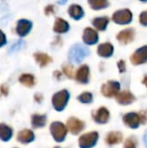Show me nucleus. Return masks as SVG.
<instances>
[{
	"label": "nucleus",
	"mask_w": 147,
	"mask_h": 148,
	"mask_svg": "<svg viewBox=\"0 0 147 148\" xmlns=\"http://www.w3.org/2000/svg\"><path fill=\"white\" fill-rule=\"evenodd\" d=\"M90 51L88 47L82 45H75L69 51V60L73 64H80L86 57H88Z\"/></svg>",
	"instance_id": "nucleus-1"
},
{
	"label": "nucleus",
	"mask_w": 147,
	"mask_h": 148,
	"mask_svg": "<svg viewBox=\"0 0 147 148\" xmlns=\"http://www.w3.org/2000/svg\"><path fill=\"white\" fill-rule=\"evenodd\" d=\"M70 99V94L67 90H62L53 95V106L57 111H63Z\"/></svg>",
	"instance_id": "nucleus-2"
},
{
	"label": "nucleus",
	"mask_w": 147,
	"mask_h": 148,
	"mask_svg": "<svg viewBox=\"0 0 147 148\" xmlns=\"http://www.w3.org/2000/svg\"><path fill=\"white\" fill-rule=\"evenodd\" d=\"M67 127L61 122H53L51 125V133L53 135V139L57 142H62L65 140L67 136Z\"/></svg>",
	"instance_id": "nucleus-3"
},
{
	"label": "nucleus",
	"mask_w": 147,
	"mask_h": 148,
	"mask_svg": "<svg viewBox=\"0 0 147 148\" xmlns=\"http://www.w3.org/2000/svg\"><path fill=\"white\" fill-rule=\"evenodd\" d=\"M99 139V134L94 131V132L86 133L83 134L79 139V145L81 148H92L97 144Z\"/></svg>",
	"instance_id": "nucleus-4"
},
{
	"label": "nucleus",
	"mask_w": 147,
	"mask_h": 148,
	"mask_svg": "<svg viewBox=\"0 0 147 148\" xmlns=\"http://www.w3.org/2000/svg\"><path fill=\"white\" fill-rule=\"evenodd\" d=\"M101 92L107 98L116 97L120 93V84L116 81H109L102 86Z\"/></svg>",
	"instance_id": "nucleus-5"
},
{
	"label": "nucleus",
	"mask_w": 147,
	"mask_h": 148,
	"mask_svg": "<svg viewBox=\"0 0 147 148\" xmlns=\"http://www.w3.org/2000/svg\"><path fill=\"white\" fill-rule=\"evenodd\" d=\"M132 13L129 9H121L113 14V21L117 24H128L132 21Z\"/></svg>",
	"instance_id": "nucleus-6"
},
{
	"label": "nucleus",
	"mask_w": 147,
	"mask_h": 148,
	"mask_svg": "<svg viewBox=\"0 0 147 148\" xmlns=\"http://www.w3.org/2000/svg\"><path fill=\"white\" fill-rule=\"evenodd\" d=\"M123 122L126 126H128L129 128L136 129L139 127V125L141 124V119H140L139 113H135V112H130L123 116Z\"/></svg>",
	"instance_id": "nucleus-7"
},
{
	"label": "nucleus",
	"mask_w": 147,
	"mask_h": 148,
	"mask_svg": "<svg viewBox=\"0 0 147 148\" xmlns=\"http://www.w3.org/2000/svg\"><path fill=\"white\" fill-rule=\"evenodd\" d=\"M130 60L133 64L138 66V64H142L147 62V45L138 49L133 55L130 58Z\"/></svg>",
	"instance_id": "nucleus-8"
},
{
	"label": "nucleus",
	"mask_w": 147,
	"mask_h": 148,
	"mask_svg": "<svg viewBox=\"0 0 147 148\" xmlns=\"http://www.w3.org/2000/svg\"><path fill=\"white\" fill-rule=\"evenodd\" d=\"M109 118H110V113L108 109L105 107L99 108L96 112L93 113V119L98 124H106L109 121Z\"/></svg>",
	"instance_id": "nucleus-9"
},
{
	"label": "nucleus",
	"mask_w": 147,
	"mask_h": 148,
	"mask_svg": "<svg viewBox=\"0 0 147 148\" xmlns=\"http://www.w3.org/2000/svg\"><path fill=\"white\" fill-rule=\"evenodd\" d=\"M83 40L88 45H95V43H97L99 40L98 33H97L96 30L92 29V28H90V27L85 28L84 33H83Z\"/></svg>",
	"instance_id": "nucleus-10"
},
{
	"label": "nucleus",
	"mask_w": 147,
	"mask_h": 148,
	"mask_svg": "<svg viewBox=\"0 0 147 148\" xmlns=\"http://www.w3.org/2000/svg\"><path fill=\"white\" fill-rule=\"evenodd\" d=\"M85 124L83 121H81L80 119L71 117L68 120V129L70 132H72L73 134H79L81 131L84 129Z\"/></svg>",
	"instance_id": "nucleus-11"
},
{
	"label": "nucleus",
	"mask_w": 147,
	"mask_h": 148,
	"mask_svg": "<svg viewBox=\"0 0 147 148\" xmlns=\"http://www.w3.org/2000/svg\"><path fill=\"white\" fill-rule=\"evenodd\" d=\"M32 28V22L27 19H20L17 22L16 26V32L19 36H25L29 33V31Z\"/></svg>",
	"instance_id": "nucleus-12"
},
{
	"label": "nucleus",
	"mask_w": 147,
	"mask_h": 148,
	"mask_svg": "<svg viewBox=\"0 0 147 148\" xmlns=\"http://www.w3.org/2000/svg\"><path fill=\"white\" fill-rule=\"evenodd\" d=\"M116 101L121 105H130L135 101V97L131 92L122 91L116 96Z\"/></svg>",
	"instance_id": "nucleus-13"
},
{
	"label": "nucleus",
	"mask_w": 147,
	"mask_h": 148,
	"mask_svg": "<svg viewBox=\"0 0 147 148\" xmlns=\"http://www.w3.org/2000/svg\"><path fill=\"white\" fill-rule=\"evenodd\" d=\"M134 36H135V31L132 28H129V29L120 31L117 34V39L122 45H127V43L131 42L133 40Z\"/></svg>",
	"instance_id": "nucleus-14"
},
{
	"label": "nucleus",
	"mask_w": 147,
	"mask_h": 148,
	"mask_svg": "<svg viewBox=\"0 0 147 148\" xmlns=\"http://www.w3.org/2000/svg\"><path fill=\"white\" fill-rule=\"evenodd\" d=\"M89 78H90V69L88 66L84 64L77 71L76 79L81 84H87L89 82Z\"/></svg>",
	"instance_id": "nucleus-15"
},
{
	"label": "nucleus",
	"mask_w": 147,
	"mask_h": 148,
	"mask_svg": "<svg viewBox=\"0 0 147 148\" xmlns=\"http://www.w3.org/2000/svg\"><path fill=\"white\" fill-rule=\"evenodd\" d=\"M114 47L110 42H105L99 45L98 55L102 58H110L113 55Z\"/></svg>",
	"instance_id": "nucleus-16"
},
{
	"label": "nucleus",
	"mask_w": 147,
	"mask_h": 148,
	"mask_svg": "<svg viewBox=\"0 0 147 148\" xmlns=\"http://www.w3.org/2000/svg\"><path fill=\"white\" fill-rule=\"evenodd\" d=\"M122 140H123V135H122V133L118 132V131L110 132L106 137V142L108 145L119 144V143L122 142Z\"/></svg>",
	"instance_id": "nucleus-17"
},
{
	"label": "nucleus",
	"mask_w": 147,
	"mask_h": 148,
	"mask_svg": "<svg viewBox=\"0 0 147 148\" xmlns=\"http://www.w3.org/2000/svg\"><path fill=\"white\" fill-rule=\"evenodd\" d=\"M17 139H18V141L21 143H29V142H31V141H34V134L31 130L24 129V130H21L18 133Z\"/></svg>",
	"instance_id": "nucleus-18"
},
{
	"label": "nucleus",
	"mask_w": 147,
	"mask_h": 148,
	"mask_svg": "<svg viewBox=\"0 0 147 148\" xmlns=\"http://www.w3.org/2000/svg\"><path fill=\"white\" fill-rule=\"evenodd\" d=\"M70 28V25L63 18H57L53 25V31L57 33H66Z\"/></svg>",
	"instance_id": "nucleus-19"
},
{
	"label": "nucleus",
	"mask_w": 147,
	"mask_h": 148,
	"mask_svg": "<svg viewBox=\"0 0 147 148\" xmlns=\"http://www.w3.org/2000/svg\"><path fill=\"white\" fill-rule=\"evenodd\" d=\"M69 14L73 19L75 20H79L84 16V10L81 7L80 5H77V4H74V5L70 6L69 8Z\"/></svg>",
	"instance_id": "nucleus-20"
},
{
	"label": "nucleus",
	"mask_w": 147,
	"mask_h": 148,
	"mask_svg": "<svg viewBox=\"0 0 147 148\" xmlns=\"http://www.w3.org/2000/svg\"><path fill=\"white\" fill-rule=\"evenodd\" d=\"M12 137V129L6 124H0V139L2 141H9Z\"/></svg>",
	"instance_id": "nucleus-21"
},
{
	"label": "nucleus",
	"mask_w": 147,
	"mask_h": 148,
	"mask_svg": "<svg viewBox=\"0 0 147 148\" xmlns=\"http://www.w3.org/2000/svg\"><path fill=\"white\" fill-rule=\"evenodd\" d=\"M34 60L40 66H45L51 62V58L49 57L47 55L42 53H34Z\"/></svg>",
	"instance_id": "nucleus-22"
},
{
	"label": "nucleus",
	"mask_w": 147,
	"mask_h": 148,
	"mask_svg": "<svg viewBox=\"0 0 147 148\" xmlns=\"http://www.w3.org/2000/svg\"><path fill=\"white\" fill-rule=\"evenodd\" d=\"M109 23V19L107 17H97L93 19V25L98 30H105Z\"/></svg>",
	"instance_id": "nucleus-23"
},
{
	"label": "nucleus",
	"mask_w": 147,
	"mask_h": 148,
	"mask_svg": "<svg viewBox=\"0 0 147 148\" xmlns=\"http://www.w3.org/2000/svg\"><path fill=\"white\" fill-rule=\"evenodd\" d=\"M90 6L95 10H100L107 8L109 6L108 0H88Z\"/></svg>",
	"instance_id": "nucleus-24"
},
{
	"label": "nucleus",
	"mask_w": 147,
	"mask_h": 148,
	"mask_svg": "<svg viewBox=\"0 0 147 148\" xmlns=\"http://www.w3.org/2000/svg\"><path fill=\"white\" fill-rule=\"evenodd\" d=\"M46 122V117L44 115H38V114H34L31 117V124L34 128H39V127H43Z\"/></svg>",
	"instance_id": "nucleus-25"
},
{
	"label": "nucleus",
	"mask_w": 147,
	"mask_h": 148,
	"mask_svg": "<svg viewBox=\"0 0 147 148\" xmlns=\"http://www.w3.org/2000/svg\"><path fill=\"white\" fill-rule=\"evenodd\" d=\"M19 82L26 87H34L36 81H34V77L32 76V75L23 74L19 77Z\"/></svg>",
	"instance_id": "nucleus-26"
},
{
	"label": "nucleus",
	"mask_w": 147,
	"mask_h": 148,
	"mask_svg": "<svg viewBox=\"0 0 147 148\" xmlns=\"http://www.w3.org/2000/svg\"><path fill=\"white\" fill-rule=\"evenodd\" d=\"M24 45H25L24 40H23V39H20V40L16 41L15 43H13V45L9 47V49H8V53H16V51H20V49H23Z\"/></svg>",
	"instance_id": "nucleus-27"
},
{
	"label": "nucleus",
	"mask_w": 147,
	"mask_h": 148,
	"mask_svg": "<svg viewBox=\"0 0 147 148\" xmlns=\"http://www.w3.org/2000/svg\"><path fill=\"white\" fill-rule=\"evenodd\" d=\"M78 100L82 103L85 104H89L93 101V95L89 92H85V93L81 94L80 96L78 97Z\"/></svg>",
	"instance_id": "nucleus-28"
},
{
	"label": "nucleus",
	"mask_w": 147,
	"mask_h": 148,
	"mask_svg": "<svg viewBox=\"0 0 147 148\" xmlns=\"http://www.w3.org/2000/svg\"><path fill=\"white\" fill-rule=\"evenodd\" d=\"M137 147V141L134 137H129L126 139L124 143V148H136Z\"/></svg>",
	"instance_id": "nucleus-29"
},
{
	"label": "nucleus",
	"mask_w": 147,
	"mask_h": 148,
	"mask_svg": "<svg viewBox=\"0 0 147 148\" xmlns=\"http://www.w3.org/2000/svg\"><path fill=\"white\" fill-rule=\"evenodd\" d=\"M63 72L68 78H72L73 77V66H69V64L63 66Z\"/></svg>",
	"instance_id": "nucleus-30"
},
{
	"label": "nucleus",
	"mask_w": 147,
	"mask_h": 148,
	"mask_svg": "<svg viewBox=\"0 0 147 148\" xmlns=\"http://www.w3.org/2000/svg\"><path fill=\"white\" fill-rule=\"evenodd\" d=\"M139 20H140V23L142 25H145L147 26V10L146 11H143L139 16Z\"/></svg>",
	"instance_id": "nucleus-31"
},
{
	"label": "nucleus",
	"mask_w": 147,
	"mask_h": 148,
	"mask_svg": "<svg viewBox=\"0 0 147 148\" xmlns=\"http://www.w3.org/2000/svg\"><path fill=\"white\" fill-rule=\"evenodd\" d=\"M118 69H119V72L120 73H124L126 71V64L124 60H119L118 62Z\"/></svg>",
	"instance_id": "nucleus-32"
},
{
	"label": "nucleus",
	"mask_w": 147,
	"mask_h": 148,
	"mask_svg": "<svg viewBox=\"0 0 147 148\" xmlns=\"http://www.w3.org/2000/svg\"><path fill=\"white\" fill-rule=\"evenodd\" d=\"M140 119H141V124H145L147 122V111H141L139 112Z\"/></svg>",
	"instance_id": "nucleus-33"
},
{
	"label": "nucleus",
	"mask_w": 147,
	"mask_h": 148,
	"mask_svg": "<svg viewBox=\"0 0 147 148\" xmlns=\"http://www.w3.org/2000/svg\"><path fill=\"white\" fill-rule=\"evenodd\" d=\"M0 95L1 96H7L8 95V87L6 85H2L0 87Z\"/></svg>",
	"instance_id": "nucleus-34"
},
{
	"label": "nucleus",
	"mask_w": 147,
	"mask_h": 148,
	"mask_svg": "<svg viewBox=\"0 0 147 148\" xmlns=\"http://www.w3.org/2000/svg\"><path fill=\"white\" fill-rule=\"evenodd\" d=\"M6 45V36L1 30H0V47Z\"/></svg>",
	"instance_id": "nucleus-35"
},
{
	"label": "nucleus",
	"mask_w": 147,
	"mask_h": 148,
	"mask_svg": "<svg viewBox=\"0 0 147 148\" xmlns=\"http://www.w3.org/2000/svg\"><path fill=\"white\" fill-rule=\"evenodd\" d=\"M44 13L46 14V15H49V14L53 13V5H49L47 7H45Z\"/></svg>",
	"instance_id": "nucleus-36"
},
{
	"label": "nucleus",
	"mask_w": 147,
	"mask_h": 148,
	"mask_svg": "<svg viewBox=\"0 0 147 148\" xmlns=\"http://www.w3.org/2000/svg\"><path fill=\"white\" fill-rule=\"evenodd\" d=\"M143 140H144V143H145V145H146V146H147V131H146V132H145V134H144Z\"/></svg>",
	"instance_id": "nucleus-37"
},
{
	"label": "nucleus",
	"mask_w": 147,
	"mask_h": 148,
	"mask_svg": "<svg viewBox=\"0 0 147 148\" xmlns=\"http://www.w3.org/2000/svg\"><path fill=\"white\" fill-rule=\"evenodd\" d=\"M55 76H57V78L59 80V79H61V73H59V72H55Z\"/></svg>",
	"instance_id": "nucleus-38"
},
{
	"label": "nucleus",
	"mask_w": 147,
	"mask_h": 148,
	"mask_svg": "<svg viewBox=\"0 0 147 148\" xmlns=\"http://www.w3.org/2000/svg\"><path fill=\"white\" fill-rule=\"evenodd\" d=\"M142 83H143V85H145V86L147 87V76L144 77L143 81H142Z\"/></svg>",
	"instance_id": "nucleus-39"
},
{
	"label": "nucleus",
	"mask_w": 147,
	"mask_h": 148,
	"mask_svg": "<svg viewBox=\"0 0 147 148\" xmlns=\"http://www.w3.org/2000/svg\"><path fill=\"white\" fill-rule=\"evenodd\" d=\"M67 1H68V0H59V1H57V3H59V4H65Z\"/></svg>",
	"instance_id": "nucleus-40"
},
{
	"label": "nucleus",
	"mask_w": 147,
	"mask_h": 148,
	"mask_svg": "<svg viewBox=\"0 0 147 148\" xmlns=\"http://www.w3.org/2000/svg\"><path fill=\"white\" fill-rule=\"evenodd\" d=\"M140 1H142V2H147V0H140Z\"/></svg>",
	"instance_id": "nucleus-41"
},
{
	"label": "nucleus",
	"mask_w": 147,
	"mask_h": 148,
	"mask_svg": "<svg viewBox=\"0 0 147 148\" xmlns=\"http://www.w3.org/2000/svg\"><path fill=\"white\" fill-rule=\"evenodd\" d=\"M55 148H59V147H55Z\"/></svg>",
	"instance_id": "nucleus-42"
}]
</instances>
